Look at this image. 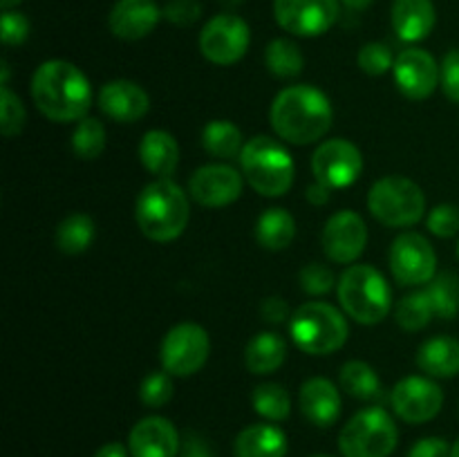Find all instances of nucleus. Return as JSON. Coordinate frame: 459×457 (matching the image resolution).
Segmentation results:
<instances>
[{
  "mask_svg": "<svg viewBox=\"0 0 459 457\" xmlns=\"http://www.w3.org/2000/svg\"><path fill=\"white\" fill-rule=\"evenodd\" d=\"M182 457H211V448L200 435H188L182 446Z\"/></svg>",
  "mask_w": 459,
  "mask_h": 457,
  "instance_id": "46",
  "label": "nucleus"
},
{
  "mask_svg": "<svg viewBox=\"0 0 459 457\" xmlns=\"http://www.w3.org/2000/svg\"><path fill=\"white\" fill-rule=\"evenodd\" d=\"M170 376L173 375H169L166 370H155L151 372V375L143 376L142 385H139V399H142L143 406L161 408L173 399L175 385Z\"/></svg>",
  "mask_w": 459,
  "mask_h": 457,
  "instance_id": "37",
  "label": "nucleus"
},
{
  "mask_svg": "<svg viewBox=\"0 0 459 457\" xmlns=\"http://www.w3.org/2000/svg\"><path fill=\"white\" fill-rule=\"evenodd\" d=\"M287 343L276 332H260L247 343L245 366L251 375H272L285 363Z\"/></svg>",
  "mask_w": 459,
  "mask_h": 457,
  "instance_id": "26",
  "label": "nucleus"
},
{
  "mask_svg": "<svg viewBox=\"0 0 459 457\" xmlns=\"http://www.w3.org/2000/svg\"><path fill=\"white\" fill-rule=\"evenodd\" d=\"M321 242L332 263L352 264L366 251L368 227L354 211H339L325 222Z\"/></svg>",
  "mask_w": 459,
  "mask_h": 457,
  "instance_id": "15",
  "label": "nucleus"
},
{
  "mask_svg": "<svg viewBox=\"0 0 459 457\" xmlns=\"http://www.w3.org/2000/svg\"><path fill=\"white\" fill-rule=\"evenodd\" d=\"M240 168L255 193L264 197H281L294 184L296 166L290 151L278 139L258 134L242 148Z\"/></svg>",
  "mask_w": 459,
  "mask_h": 457,
  "instance_id": "5",
  "label": "nucleus"
},
{
  "mask_svg": "<svg viewBox=\"0 0 459 457\" xmlns=\"http://www.w3.org/2000/svg\"><path fill=\"white\" fill-rule=\"evenodd\" d=\"M339 0H273V16L285 31L314 39L339 21Z\"/></svg>",
  "mask_w": 459,
  "mask_h": 457,
  "instance_id": "12",
  "label": "nucleus"
},
{
  "mask_svg": "<svg viewBox=\"0 0 459 457\" xmlns=\"http://www.w3.org/2000/svg\"><path fill=\"white\" fill-rule=\"evenodd\" d=\"M27 112L21 97L9 90V85L0 88V133L3 137H16L25 128Z\"/></svg>",
  "mask_w": 459,
  "mask_h": 457,
  "instance_id": "36",
  "label": "nucleus"
},
{
  "mask_svg": "<svg viewBox=\"0 0 459 457\" xmlns=\"http://www.w3.org/2000/svg\"><path fill=\"white\" fill-rule=\"evenodd\" d=\"M451 457H459V439L455 444H453V448H451Z\"/></svg>",
  "mask_w": 459,
  "mask_h": 457,
  "instance_id": "52",
  "label": "nucleus"
},
{
  "mask_svg": "<svg viewBox=\"0 0 459 457\" xmlns=\"http://www.w3.org/2000/svg\"><path fill=\"white\" fill-rule=\"evenodd\" d=\"M343 4L348 9H352V12H363V9L370 7L372 0H343Z\"/></svg>",
  "mask_w": 459,
  "mask_h": 457,
  "instance_id": "49",
  "label": "nucleus"
},
{
  "mask_svg": "<svg viewBox=\"0 0 459 457\" xmlns=\"http://www.w3.org/2000/svg\"><path fill=\"white\" fill-rule=\"evenodd\" d=\"M99 108L106 116H110L117 124H134L142 116H146L151 108L148 92L134 81L117 79L110 81L99 92Z\"/></svg>",
  "mask_w": 459,
  "mask_h": 457,
  "instance_id": "19",
  "label": "nucleus"
},
{
  "mask_svg": "<svg viewBox=\"0 0 459 457\" xmlns=\"http://www.w3.org/2000/svg\"><path fill=\"white\" fill-rule=\"evenodd\" d=\"M260 314H263L264 321L272 323V325H281V323L290 321L291 318L290 305H287L281 296H269V298H264L263 305H260Z\"/></svg>",
  "mask_w": 459,
  "mask_h": 457,
  "instance_id": "45",
  "label": "nucleus"
},
{
  "mask_svg": "<svg viewBox=\"0 0 459 457\" xmlns=\"http://www.w3.org/2000/svg\"><path fill=\"white\" fill-rule=\"evenodd\" d=\"M242 175L229 164H206L188 179V193L206 209H222L242 195Z\"/></svg>",
  "mask_w": 459,
  "mask_h": 457,
  "instance_id": "16",
  "label": "nucleus"
},
{
  "mask_svg": "<svg viewBox=\"0 0 459 457\" xmlns=\"http://www.w3.org/2000/svg\"><path fill=\"white\" fill-rule=\"evenodd\" d=\"M299 406L309 424L327 428L341 415V392L325 376H312L300 385Z\"/></svg>",
  "mask_w": 459,
  "mask_h": 457,
  "instance_id": "21",
  "label": "nucleus"
},
{
  "mask_svg": "<svg viewBox=\"0 0 459 457\" xmlns=\"http://www.w3.org/2000/svg\"><path fill=\"white\" fill-rule=\"evenodd\" d=\"M290 336L296 348L312 357H327L345 345L350 336L348 321L330 303L309 300L290 318Z\"/></svg>",
  "mask_w": 459,
  "mask_h": 457,
  "instance_id": "6",
  "label": "nucleus"
},
{
  "mask_svg": "<svg viewBox=\"0 0 459 457\" xmlns=\"http://www.w3.org/2000/svg\"><path fill=\"white\" fill-rule=\"evenodd\" d=\"M130 448H126L121 442H110V444H103L94 457H128Z\"/></svg>",
  "mask_w": 459,
  "mask_h": 457,
  "instance_id": "48",
  "label": "nucleus"
},
{
  "mask_svg": "<svg viewBox=\"0 0 459 457\" xmlns=\"http://www.w3.org/2000/svg\"><path fill=\"white\" fill-rule=\"evenodd\" d=\"M22 0H0V7H3V12H7V9H13L16 4H21Z\"/></svg>",
  "mask_w": 459,
  "mask_h": 457,
  "instance_id": "50",
  "label": "nucleus"
},
{
  "mask_svg": "<svg viewBox=\"0 0 459 457\" xmlns=\"http://www.w3.org/2000/svg\"><path fill=\"white\" fill-rule=\"evenodd\" d=\"M30 36V21L27 16H22L21 12H13V9H7L0 16V39L7 47H18L22 45Z\"/></svg>",
  "mask_w": 459,
  "mask_h": 457,
  "instance_id": "41",
  "label": "nucleus"
},
{
  "mask_svg": "<svg viewBox=\"0 0 459 457\" xmlns=\"http://www.w3.org/2000/svg\"><path fill=\"white\" fill-rule=\"evenodd\" d=\"M72 151L79 160L92 161L101 157L106 151V128L94 116H85V119L76 121V128L72 133Z\"/></svg>",
  "mask_w": 459,
  "mask_h": 457,
  "instance_id": "34",
  "label": "nucleus"
},
{
  "mask_svg": "<svg viewBox=\"0 0 459 457\" xmlns=\"http://www.w3.org/2000/svg\"><path fill=\"white\" fill-rule=\"evenodd\" d=\"M133 457H175L179 453V433L166 417H143L128 437Z\"/></svg>",
  "mask_w": 459,
  "mask_h": 457,
  "instance_id": "18",
  "label": "nucleus"
},
{
  "mask_svg": "<svg viewBox=\"0 0 459 457\" xmlns=\"http://www.w3.org/2000/svg\"><path fill=\"white\" fill-rule=\"evenodd\" d=\"M368 209L384 227L406 228L420 222L426 213V195L420 184L402 175H385L372 184Z\"/></svg>",
  "mask_w": 459,
  "mask_h": 457,
  "instance_id": "7",
  "label": "nucleus"
},
{
  "mask_svg": "<svg viewBox=\"0 0 459 457\" xmlns=\"http://www.w3.org/2000/svg\"><path fill=\"white\" fill-rule=\"evenodd\" d=\"M251 30L236 13H218L200 31V52L215 65H233L247 54Z\"/></svg>",
  "mask_w": 459,
  "mask_h": 457,
  "instance_id": "11",
  "label": "nucleus"
},
{
  "mask_svg": "<svg viewBox=\"0 0 459 457\" xmlns=\"http://www.w3.org/2000/svg\"><path fill=\"white\" fill-rule=\"evenodd\" d=\"M426 227L437 237H453L459 233V206L437 204L429 213Z\"/></svg>",
  "mask_w": 459,
  "mask_h": 457,
  "instance_id": "40",
  "label": "nucleus"
},
{
  "mask_svg": "<svg viewBox=\"0 0 459 457\" xmlns=\"http://www.w3.org/2000/svg\"><path fill=\"white\" fill-rule=\"evenodd\" d=\"M363 170V155L348 139H327L314 151L312 173L327 188H348Z\"/></svg>",
  "mask_w": 459,
  "mask_h": 457,
  "instance_id": "13",
  "label": "nucleus"
},
{
  "mask_svg": "<svg viewBox=\"0 0 459 457\" xmlns=\"http://www.w3.org/2000/svg\"><path fill=\"white\" fill-rule=\"evenodd\" d=\"M359 67L370 76H381L394 65V56L385 43H366L359 49Z\"/></svg>",
  "mask_w": 459,
  "mask_h": 457,
  "instance_id": "38",
  "label": "nucleus"
},
{
  "mask_svg": "<svg viewBox=\"0 0 459 457\" xmlns=\"http://www.w3.org/2000/svg\"><path fill=\"white\" fill-rule=\"evenodd\" d=\"M399 430L384 408H366L357 412L339 435L343 457H390L397 448Z\"/></svg>",
  "mask_w": 459,
  "mask_h": 457,
  "instance_id": "8",
  "label": "nucleus"
},
{
  "mask_svg": "<svg viewBox=\"0 0 459 457\" xmlns=\"http://www.w3.org/2000/svg\"><path fill=\"white\" fill-rule=\"evenodd\" d=\"M393 72L397 88L412 101H424L439 85V65L433 54L426 49L408 47L399 52Z\"/></svg>",
  "mask_w": 459,
  "mask_h": 457,
  "instance_id": "17",
  "label": "nucleus"
},
{
  "mask_svg": "<svg viewBox=\"0 0 459 457\" xmlns=\"http://www.w3.org/2000/svg\"><path fill=\"white\" fill-rule=\"evenodd\" d=\"M451 448L442 437H424L408 451V457H451Z\"/></svg>",
  "mask_w": 459,
  "mask_h": 457,
  "instance_id": "44",
  "label": "nucleus"
},
{
  "mask_svg": "<svg viewBox=\"0 0 459 457\" xmlns=\"http://www.w3.org/2000/svg\"><path fill=\"white\" fill-rule=\"evenodd\" d=\"M166 21L179 27H191L202 16V7L197 0H169L164 7Z\"/></svg>",
  "mask_w": 459,
  "mask_h": 457,
  "instance_id": "43",
  "label": "nucleus"
},
{
  "mask_svg": "<svg viewBox=\"0 0 459 457\" xmlns=\"http://www.w3.org/2000/svg\"><path fill=\"white\" fill-rule=\"evenodd\" d=\"M312 457H330V455H312Z\"/></svg>",
  "mask_w": 459,
  "mask_h": 457,
  "instance_id": "54",
  "label": "nucleus"
},
{
  "mask_svg": "<svg viewBox=\"0 0 459 457\" xmlns=\"http://www.w3.org/2000/svg\"><path fill=\"white\" fill-rule=\"evenodd\" d=\"M390 272L399 285H429L437 276V255L421 233L406 231L390 245Z\"/></svg>",
  "mask_w": 459,
  "mask_h": 457,
  "instance_id": "10",
  "label": "nucleus"
},
{
  "mask_svg": "<svg viewBox=\"0 0 459 457\" xmlns=\"http://www.w3.org/2000/svg\"><path fill=\"white\" fill-rule=\"evenodd\" d=\"M339 384L350 397L370 401L381 394V379L375 367L366 361H348L339 370Z\"/></svg>",
  "mask_w": 459,
  "mask_h": 457,
  "instance_id": "29",
  "label": "nucleus"
},
{
  "mask_svg": "<svg viewBox=\"0 0 459 457\" xmlns=\"http://www.w3.org/2000/svg\"><path fill=\"white\" fill-rule=\"evenodd\" d=\"M56 240L58 251L67 255H79L90 249L94 242V220L85 213H72L58 224L56 228Z\"/></svg>",
  "mask_w": 459,
  "mask_h": 457,
  "instance_id": "30",
  "label": "nucleus"
},
{
  "mask_svg": "<svg viewBox=\"0 0 459 457\" xmlns=\"http://www.w3.org/2000/svg\"><path fill=\"white\" fill-rule=\"evenodd\" d=\"M433 316H435L433 305H430L429 296H426L424 289L403 296V298L397 303V307H394V318H397L399 327L406 332L424 330Z\"/></svg>",
  "mask_w": 459,
  "mask_h": 457,
  "instance_id": "35",
  "label": "nucleus"
},
{
  "mask_svg": "<svg viewBox=\"0 0 459 457\" xmlns=\"http://www.w3.org/2000/svg\"><path fill=\"white\" fill-rule=\"evenodd\" d=\"M435 18L433 0H394L393 4V27L406 43L424 40L433 31Z\"/></svg>",
  "mask_w": 459,
  "mask_h": 457,
  "instance_id": "23",
  "label": "nucleus"
},
{
  "mask_svg": "<svg viewBox=\"0 0 459 457\" xmlns=\"http://www.w3.org/2000/svg\"><path fill=\"white\" fill-rule=\"evenodd\" d=\"M137 227L148 240L173 242L186 228L191 204L186 193L173 179H155L142 188L134 204Z\"/></svg>",
  "mask_w": 459,
  "mask_h": 457,
  "instance_id": "3",
  "label": "nucleus"
},
{
  "mask_svg": "<svg viewBox=\"0 0 459 457\" xmlns=\"http://www.w3.org/2000/svg\"><path fill=\"white\" fill-rule=\"evenodd\" d=\"M202 146L215 160H236L242 155V133L236 124L227 119H215L209 121L202 130Z\"/></svg>",
  "mask_w": 459,
  "mask_h": 457,
  "instance_id": "28",
  "label": "nucleus"
},
{
  "mask_svg": "<svg viewBox=\"0 0 459 457\" xmlns=\"http://www.w3.org/2000/svg\"><path fill=\"white\" fill-rule=\"evenodd\" d=\"M287 448V435L273 424L247 426L233 442L236 457H285Z\"/></svg>",
  "mask_w": 459,
  "mask_h": 457,
  "instance_id": "24",
  "label": "nucleus"
},
{
  "mask_svg": "<svg viewBox=\"0 0 459 457\" xmlns=\"http://www.w3.org/2000/svg\"><path fill=\"white\" fill-rule=\"evenodd\" d=\"M31 99L36 108L56 124H70L88 116L92 106L90 81L74 63L45 61L31 74Z\"/></svg>",
  "mask_w": 459,
  "mask_h": 457,
  "instance_id": "2",
  "label": "nucleus"
},
{
  "mask_svg": "<svg viewBox=\"0 0 459 457\" xmlns=\"http://www.w3.org/2000/svg\"><path fill=\"white\" fill-rule=\"evenodd\" d=\"M330 193H332V188H327L325 184L314 182V184H309V186H307V193H305V197H307L309 204L323 206V204H327V202H330Z\"/></svg>",
  "mask_w": 459,
  "mask_h": 457,
  "instance_id": "47",
  "label": "nucleus"
},
{
  "mask_svg": "<svg viewBox=\"0 0 459 457\" xmlns=\"http://www.w3.org/2000/svg\"><path fill=\"white\" fill-rule=\"evenodd\" d=\"M299 280L303 291H307L309 296H323V294H330L334 289V285L339 280L334 278L330 267L321 263H309L300 269L299 273Z\"/></svg>",
  "mask_w": 459,
  "mask_h": 457,
  "instance_id": "39",
  "label": "nucleus"
},
{
  "mask_svg": "<svg viewBox=\"0 0 459 457\" xmlns=\"http://www.w3.org/2000/svg\"><path fill=\"white\" fill-rule=\"evenodd\" d=\"M334 119V110L321 90L300 83L281 90L269 108L272 128L282 142L307 146L327 134Z\"/></svg>",
  "mask_w": 459,
  "mask_h": 457,
  "instance_id": "1",
  "label": "nucleus"
},
{
  "mask_svg": "<svg viewBox=\"0 0 459 457\" xmlns=\"http://www.w3.org/2000/svg\"><path fill=\"white\" fill-rule=\"evenodd\" d=\"M254 410L267 421H282L291 412L290 392L281 384H260L251 392Z\"/></svg>",
  "mask_w": 459,
  "mask_h": 457,
  "instance_id": "33",
  "label": "nucleus"
},
{
  "mask_svg": "<svg viewBox=\"0 0 459 457\" xmlns=\"http://www.w3.org/2000/svg\"><path fill=\"white\" fill-rule=\"evenodd\" d=\"M439 85L451 101L459 103V49H451L439 65Z\"/></svg>",
  "mask_w": 459,
  "mask_h": 457,
  "instance_id": "42",
  "label": "nucleus"
},
{
  "mask_svg": "<svg viewBox=\"0 0 459 457\" xmlns=\"http://www.w3.org/2000/svg\"><path fill=\"white\" fill-rule=\"evenodd\" d=\"M164 12L155 0H117L108 27L121 40H139L157 27Z\"/></svg>",
  "mask_w": 459,
  "mask_h": 457,
  "instance_id": "20",
  "label": "nucleus"
},
{
  "mask_svg": "<svg viewBox=\"0 0 459 457\" xmlns=\"http://www.w3.org/2000/svg\"><path fill=\"white\" fill-rule=\"evenodd\" d=\"M433 312L437 318L451 321L459 314V276L453 272L437 273L429 285L424 287Z\"/></svg>",
  "mask_w": 459,
  "mask_h": 457,
  "instance_id": "32",
  "label": "nucleus"
},
{
  "mask_svg": "<svg viewBox=\"0 0 459 457\" xmlns=\"http://www.w3.org/2000/svg\"><path fill=\"white\" fill-rule=\"evenodd\" d=\"M457 260H459V240H457Z\"/></svg>",
  "mask_w": 459,
  "mask_h": 457,
  "instance_id": "53",
  "label": "nucleus"
},
{
  "mask_svg": "<svg viewBox=\"0 0 459 457\" xmlns=\"http://www.w3.org/2000/svg\"><path fill=\"white\" fill-rule=\"evenodd\" d=\"M264 65L278 79H294L303 72L305 56L290 39H273L264 49Z\"/></svg>",
  "mask_w": 459,
  "mask_h": 457,
  "instance_id": "31",
  "label": "nucleus"
},
{
  "mask_svg": "<svg viewBox=\"0 0 459 457\" xmlns=\"http://www.w3.org/2000/svg\"><path fill=\"white\" fill-rule=\"evenodd\" d=\"M341 307L361 325H377L393 309V294L384 273L370 264H350L336 282Z\"/></svg>",
  "mask_w": 459,
  "mask_h": 457,
  "instance_id": "4",
  "label": "nucleus"
},
{
  "mask_svg": "<svg viewBox=\"0 0 459 457\" xmlns=\"http://www.w3.org/2000/svg\"><path fill=\"white\" fill-rule=\"evenodd\" d=\"M240 3H242V0H220V4H222V7H227V9L238 7Z\"/></svg>",
  "mask_w": 459,
  "mask_h": 457,
  "instance_id": "51",
  "label": "nucleus"
},
{
  "mask_svg": "<svg viewBox=\"0 0 459 457\" xmlns=\"http://www.w3.org/2000/svg\"><path fill=\"white\" fill-rule=\"evenodd\" d=\"M393 408L408 424L435 419L444 406V392L430 376H406L393 390Z\"/></svg>",
  "mask_w": 459,
  "mask_h": 457,
  "instance_id": "14",
  "label": "nucleus"
},
{
  "mask_svg": "<svg viewBox=\"0 0 459 457\" xmlns=\"http://www.w3.org/2000/svg\"><path fill=\"white\" fill-rule=\"evenodd\" d=\"M417 366L430 379H453L459 375V339L453 336H435L421 343L417 349Z\"/></svg>",
  "mask_w": 459,
  "mask_h": 457,
  "instance_id": "25",
  "label": "nucleus"
},
{
  "mask_svg": "<svg viewBox=\"0 0 459 457\" xmlns=\"http://www.w3.org/2000/svg\"><path fill=\"white\" fill-rule=\"evenodd\" d=\"M296 220L285 209H267L255 222V240L267 251H282L294 242Z\"/></svg>",
  "mask_w": 459,
  "mask_h": 457,
  "instance_id": "27",
  "label": "nucleus"
},
{
  "mask_svg": "<svg viewBox=\"0 0 459 457\" xmlns=\"http://www.w3.org/2000/svg\"><path fill=\"white\" fill-rule=\"evenodd\" d=\"M211 339L197 323H179L164 336L160 348L161 366L173 376H191L204 367Z\"/></svg>",
  "mask_w": 459,
  "mask_h": 457,
  "instance_id": "9",
  "label": "nucleus"
},
{
  "mask_svg": "<svg viewBox=\"0 0 459 457\" xmlns=\"http://www.w3.org/2000/svg\"><path fill=\"white\" fill-rule=\"evenodd\" d=\"M139 160L157 179H170L179 166V143L166 130H148L139 142Z\"/></svg>",
  "mask_w": 459,
  "mask_h": 457,
  "instance_id": "22",
  "label": "nucleus"
}]
</instances>
